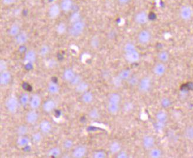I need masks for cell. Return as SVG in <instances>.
<instances>
[{
    "instance_id": "6da1fadb",
    "label": "cell",
    "mask_w": 193,
    "mask_h": 158,
    "mask_svg": "<svg viewBox=\"0 0 193 158\" xmlns=\"http://www.w3.org/2000/svg\"><path fill=\"white\" fill-rule=\"evenodd\" d=\"M124 58L130 63H135L139 61V54L133 43H127L124 48Z\"/></svg>"
},
{
    "instance_id": "7a4b0ae2",
    "label": "cell",
    "mask_w": 193,
    "mask_h": 158,
    "mask_svg": "<svg viewBox=\"0 0 193 158\" xmlns=\"http://www.w3.org/2000/svg\"><path fill=\"white\" fill-rule=\"evenodd\" d=\"M120 95L118 93L113 92L109 95L107 108L110 114L116 115L118 113L120 108Z\"/></svg>"
},
{
    "instance_id": "3957f363",
    "label": "cell",
    "mask_w": 193,
    "mask_h": 158,
    "mask_svg": "<svg viewBox=\"0 0 193 158\" xmlns=\"http://www.w3.org/2000/svg\"><path fill=\"white\" fill-rule=\"evenodd\" d=\"M85 27L84 22L80 20L77 23L72 24L68 30L69 34L72 37H79L83 34Z\"/></svg>"
},
{
    "instance_id": "277c9868",
    "label": "cell",
    "mask_w": 193,
    "mask_h": 158,
    "mask_svg": "<svg viewBox=\"0 0 193 158\" xmlns=\"http://www.w3.org/2000/svg\"><path fill=\"white\" fill-rule=\"evenodd\" d=\"M18 105L19 102L18 99L14 96H11L8 98L6 102V110L11 114H15L17 112L18 110Z\"/></svg>"
},
{
    "instance_id": "5b68a950",
    "label": "cell",
    "mask_w": 193,
    "mask_h": 158,
    "mask_svg": "<svg viewBox=\"0 0 193 158\" xmlns=\"http://www.w3.org/2000/svg\"><path fill=\"white\" fill-rule=\"evenodd\" d=\"M152 85L151 79L148 77H145L139 80L138 84L139 91L141 93H147L150 90Z\"/></svg>"
},
{
    "instance_id": "8992f818",
    "label": "cell",
    "mask_w": 193,
    "mask_h": 158,
    "mask_svg": "<svg viewBox=\"0 0 193 158\" xmlns=\"http://www.w3.org/2000/svg\"><path fill=\"white\" fill-rule=\"evenodd\" d=\"M180 15L183 20L187 21L190 19L193 15V10L189 6H183L181 7L180 11Z\"/></svg>"
},
{
    "instance_id": "52a82bcc",
    "label": "cell",
    "mask_w": 193,
    "mask_h": 158,
    "mask_svg": "<svg viewBox=\"0 0 193 158\" xmlns=\"http://www.w3.org/2000/svg\"><path fill=\"white\" fill-rule=\"evenodd\" d=\"M87 152V149L84 145H79L77 146L72 152V156L73 158H81L85 156Z\"/></svg>"
},
{
    "instance_id": "ba28073f",
    "label": "cell",
    "mask_w": 193,
    "mask_h": 158,
    "mask_svg": "<svg viewBox=\"0 0 193 158\" xmlns=\"http://www.w3.org/2000/svg\"><path fill=\"white\" fill-rule=\"evenodd\" d=\"M38 114L36 110H31L27 113L25 115V121L28 123L32 125L37 122L38 119Z\"/></svg>"
},
{
    "instance_id": "9c48e42d",
    "label": "cell",
    "mask_w": 193,
    "mask_h": 158,
    "mask_svg": "<svg viewBox=\"0 0 193 158\" xmlns=\"http://www.w3.org/2000/svg\"><path fill=\"white\" fill-rule=\"evenodd\" d=\"M151 35L150 32L147 30H143L139 32L138 35L139 43L141 44H146L150 41Z\"/></svg>"
},
{
    "instance_id": "30bf717a",
    "label": "cell",
    "mask_w": 193,
    "mask_h": 158,
    "mask_svg": "<svg viewBox=\"0 0 193 158\" xmlns=\"http://www.w3.org/2000/svg\"><path fill=\"white\" fill-rule=\"evenodd\" d=\"M30 106L32 110L38 109L41 104V98L38 94H34L30 97Z\"/></svg>"
},
{
    "instance_id": "8fae6325",
    "label": "cell",
    "mask_w": 193,
    "mask_h": 158,
    "mask_svg": "<svg viewBox=\"0 0 193 158\" xmlns=\"http://www.w3.org/2000/svg\"><path fill=\"white\" fill-rule=\"evenodd\" d=\"M155 139L150 135L145 136L143 139V145L146 149H151L155 145Z\"/></svg>"
},
{
    "instance_id": "7c38bea8",
    "label": "cell",
    "mask_w": 193,
    "mask_h": 158,
    "mask_svg": "<svg viewBox=\"0 0 193 158\" xmlns=\"http://www.w3.org/2000/svg\"><path fill=\"white\" fill-rule=\"evenodd\" d=\"M61 10L60 6L58 4H54L51 6L48 10V14L50 18L53 19L57 18L60 15Z\"/></svg>"
},
{
    "instance_id": "4fadbf2b",
    "label": "cell",
    "mask_w": 193,
    "mask_h": 158,
    "mask_svg": "<svg viewBox=\"0 0 193 158\" xmlns=\"http://www.w3.org/2000/svg\"><path fill=\"white\" fill-rule=\"evenodd\" d=\"M36 59V52L30 49L27 51L24 56V61L27 64H34Z\"/></svg>"
},
{
    "instance_id": "5bb4252c",
    "label": "cell",
    "mask_w": 193,
    "mask_h": 158,
    "mask_svg": "<svg viewBox=\"0 0 193 158\" xmlns=\"http://www.w3.org/2000/svg\"><path fill=\"white\" fill-rule=\"evenodd\" d=\"M11 80V73L7 71L1 72L0 74V84L2 86H6L10 84Z\"/></svg>"
},
{
    "instance_id": "9a60e30c",
    "label": "cell",
    "mask_w": 193,
    "mask_h": 158,
    "mask_svg": "<svg viewBox=\"0 0 193 158\" xmlns=\"http://www.w3.org/2000/svg\"><path fill=\"white\" fill-rule=\"evenodd\" d=\"M148 20V15L144 11L138 12L135 16V22L140 25L145 24Z\"/></svg>"
},
{
    "instance_id": "2e32d148",
    "label": "cell",
    "mask_w": 193,
    "mask_h": 158,
    "mask_svg": "<svg viewBox=\"0 0 193 158\" xmlns=\"http://www.w3.org/2000/svg\"><path fill=\"white\" fill-rule=\"evenodd\" d=\"M56 107V103L52 99L45 101L42 105V109L47 113H50L55 110Z\"/></svg>"
},
{
    "instance_id": "e0dca14e",
    "label": "cell",
    "mask_w": 193,
    "mask_h": 158,
    "mask_svg": "<svg viewBox=\"0 0 193 158\" xmlns=\"http://www.w3.org/2000/svg\"><path fill=\"white\" fill-rule=\"evenodd\" d=\"M40 129L42 133L48 134L52 129V125L50 122L47 120H44L40 124Z\"/></svg>"
},
{
    "instance_id": "ac0fdd59",
    "label": "cell",
    "mask_w": 193,
    "mask_h": 158,
    "mask_svg": "<svg viewBox=\"0 0 193 158\" xmlns=\"http://www.w3.org/2000/svg\"><path fill=\"white\" fill-rule=\"evenodd\" d=\"M72 6L73 2L72 0H62L61 2V9L64 12H70L72 10Z\"/></svg>"
},
{
    "instance_id": "d6986e66",
    "label": "cell",
    "mask_w": 193,
    "mask_h": 158,
    "mask_svg": "<svg viewBox=\"0 0 193 158\" xmlns=\"http://www.w3.org/2000/svg\"><path fill=\"white\" fill-rule=\"evenodd\" d=\"M28 39V35L25 32H20L17 36L15 37V42L19 45H23L27 42Z\"/></svg>"
},
{
    "instance_id": "ffe728a7",
    "label": "cell",
    "mask_w": 193,
    "mask_h": 158,
    "mask_svg": "<svg viewBox=\"0 0 193 158\" xmlns=\"http://www.w3.org/2000/svg\"><path fill=\"white\" fill-rule=\"evenodd\" d=\"M60 88L59 85L57 84V82L54 81H51V82H49L47 86V91L49 93L53 95L58 94L60 92Z\"/></svg>"
},
{
    "instance_id": "44dd1931",
    "label": "cell",
    "mask_w": 193,
    "mask_h": 158,
    "mask_svg": "<svg viewBox=\"0 0 193 158\" xmlns=\"http://www.w3.org/2000/svg\"><path fill=\"white\" fill-rule=\"evenodd\" d=\"M153 71L155 75H156L158 77H161L165 72V67L163 63H158L154 67Z\"/></svg>"
},
{
    "instance_id": "7402d4cb",
    "label": "cell",
    "mask_w": 193,
    "mask_h": 158,
    "mask_svg": "<svg viewBox=\"0 0 193 158\" xmlns=\"http://www.w3.org/2000/svg\"><path fill=\"white\" fill-rule=\"evenodd\" d=\"M81 100L84 103L89 104L91 103L94 100V95L92 92L86 91L83 93L81 96Z\"/></svg>"
},
{
    "instance_id": "603a6c76",
    "label": "cell",
    "mask_w": 193,
    "mask_h": 158,
    "mask_svg": "<svg viewBox=\"0 0 193 158\" xmlns=\"http://www.w3.org/2000/svg\"><path fill=\"white\" fill-rule=\"evenodd\" d=\"M62 76H63V78L65 81L70 82L75 76V73L72 69L68 68L64 71Z\"/></svg>"
},
{
    "instance_id": "cb8c5ba5",
    "label": "cell",
    "mask_w": 193,
    "mask_h": 158,
    "mask_svg": "<svg viewBox=\"0 0 193 158\" xmlns=\"http://www.w3.org/2000/svg\"><path fill=\"white\" fill-rule=\"evenodd\" d=\"M89 85L84 81H81L79 84L75 86V91L78 93H84L85 92L87 91Z\"/></svg>"
},
{
    "instance_id": "d4e9b609",
    "label": "cell",
    "mask_w": 193,
    "mask_h": 158,
    "mask_svg": "<svg viewBox=\"0 0 193 158\" xmlns=\"http://www.w3.org/2000/svg\"><path fill=\"white\" fill-rule=\"evenodd\" d=\"M30 142V140L28 137L25 136V135L19 136L17 140V143L19 147H25L29 144Z\"/></svg>"
},
{
    "instance_id": "484cf974",
    "label": "cell",
    "mask_w": 193,
    "mask_h": 158,
    "mask_svg": "<svg viewBox=\"0 0 193 158\" xmlns=\"http://www.w3.org/2000/svg\"><path fill=\"white\" fill-rule=\"evenodd\" d=\"M20 32H21L20 31V27L17 24H13L10 27L9 31H8V33H9L10 35L13 37H15L16 36H17Z\"/></svg>"
},
{
    "instance_id": "4316f807",
    "label": "cell",
    "mask_w": 193,
    "mask_h": 158,
    "mask_svg": "<svg viewBox=\"0 0 193 158\" xmlns=\"http://www.w3.org/2000/svg\"><path fill=\"white\" fill-rule=\"evenodd\" d=\"M109 151L113 154L118 153L121 151L120 144L116 141L113 142L109 145Z\"/></svg>"
},
{
    "instance_id": "83f0119b",
    "label": "cell",
    "mask_w": 193,
    "mask_h": 158,
    "mask_svg": "<svg viewBox=\"0 0 193 158\" xmlns=\"http://www.w3.org/2000/svg\"><path fill=\"white\" fill-rule=\"evenodd\" d=\"M61 153V149L59 147H53L51 148L48 151V155L49 156L53 158H57L59 156Z\"/></svg>"
},
{
    "instance_id": "f1b7e54d",
    "label": "cell",
    "mask_w": 193,
    "mask_h": 158,
    "mask_svg": "<svg viewBox=\"0 0 193 158\" xmlns=\"http://www.w3.org/2000/svg\"><path fill=\"white\" fill-rule=\"evenodd\" d=\"M118 76L120 77V79L123 80H128V79L131 77V71L129 69H123L118 73Z\"/></svg>"
},
{
    "instance_id": "f546056e",
    "label": "cell",
    "mask_w": 193,
    "mask_h": 158,
    "mask_svg": "<svg viewBox=\"0 0 193 158\" xmlns=\"http://www.w3.org/2000/svg\"><path fill=\"white\" fill-rule=\"evenodd\" d=\"M156 117L157 122L159 123H164L166 121L167 118L166 114L163 111L158 112Z\"/></svg>"
},
{
    "instance_id": "4dcf8cb0",
    "label": "cell",
    "mask_w": 193,
    "mask_h": 158,
    "mask_svg": "<svg viewBox=\"0 0 193 158\" xmlns=\"http://www.w3.org/2000/svg\"><path fill=\"white\" fill-rule=\"evenodd\" d=\"M28 131V129L27 126L24 125H21L17 127L16 131L18 136H24L27 134Z\"/></svg>"
},
{
    "instance_id": "1f68e13d",
    "label": "cell",
    "mask_w": 193,
    "mask_h": 158,
    "mask_svg": "<svg viewBox=\"0 0 193 158\" xmlns=\"http://www.w3.org/2000/svg\"><path fill=\"white\" fill-rule=\"evenodd\" d=\"M66 29H67V27L66 24L64 23H60L57 26L56 31L58 34L62 35L66 32Z\"/></svg>"
},
{
    "instance_id": "d6a6232c",
    "label": "cell",
    "mask_w": 193,
    "mask_h": 158,
    "mask_svg": "<svg viewBox=\"0 0 193 158\" xmlns=\"http://www.w3.org/2000/svg\"><path fill=\"white\" fill-rule=\"evenodd\" d=\"M161 151L158 148H152L150 151V156L152 158H158L161 156Z\"/></svg>"
},
{
    "instance_id": "836d02e7",
    "label": "cell",
    "mask_w": 193,
    "mask_h": 158,
    "mask_svg": "<svg viewBox=\"0 0 193 158\" xmlns=\"http://www.w3.org/2000/svg\"><path fill=\"white\" fill-rule=\"evenodd\" d=\"M30 98L28 95V94H26V93L22 94V95L19 98V102L23 106H26L30 103Z\"/></svg>"
},
{
    "instance_id": "e575fe53",
    "label": "cell",
    "mask_w": 193,
    "mask_h": 158,
    "mask_svg": "<svg viewBox=\"0 0 193 158\" xmlns=\"http://www.w3.org/2000/svg\"><path fill=\"white\" fill-rule=\"evenodd\" d=\"M81 15L79 12H74L70 17V22L72 24L77 23L81 20Z\"/></svg>"
},
{
    "instance_id": "d590c367",
    "label": "cell",
    "mask_w": 193,
    "mask_h": 158,
    "mask_svg": "<svg viewBox=\"0 0 193 158\" xmlns=\"http://www.w3.org/2000/svg\"><path fill=\"white\" fill-rule=\"evenodd\" d=\"M158 58L159 60L161 61L162 62H167L169 59V54L166 51L160 52L158 55Z\"/></svg>"
},
{
    "instance_id": "8d00e7d4",
    "label": "cell",
    "mask_w": 193,
    "mask_h": 158,
    "mask_svg": "<svg viewBox=\"0 0 193 158\" xmlns=\"http://www.w3.org/2000/svg\"><path fill=\"white\" fill-rule=\"evenodd\" d=\"M89 116L91 119H96L100 117V114L98 110L96 108H93L89 112Z\"/></svg>"
},
{
    "instance_id": "74e56055",
    "label": "cell",
    "mask_w": 193,
    "mask_h": 158,
    "mask_svg": "<svg viewBox=\"0 0 193 158\" xmlns=\"http://www.w3.org/2000/svg\"><path fill=\"white\" fill-rule=\"evenodd\" d=\"M49 51V48L47 45H44L41 47L40 50V54L42 56H45L47 55Z\"/></svg>"
},
{
    "instance_id": "f35d334b",
    "label": "cell",
    "mask_w": 193,
    "mask_h": 158,
    "mask_svg": "<svg viewBox=\"0 0 193 158\" xmlns=\"http://www.w3.org/2000/svg\"><path fill=\"white\" fill-rule=\"evenodd\" d=\"M32 141L34 143H38L40 142L42 139V136L40 132H36V133L32 134Z\"/></svg>"
},
{
    "instance_id": "ab89813d",
    "label": "cell",
    "mask_w": 193,
    "mask_h": 158,
    "mask_svg": "<svg viewBox=\"0 0 193 158\" xmlns=\"http://www.w3.org/2000/svg\"><path fill=\"white\" fill-rule=\"evenodd\" d=\"M91 45L94 48H96L99 47L100 41L98 37H94L91 40Z\"/></svg>"
},
{
    "instance_id": "60d3db41",
    "label": "cell",
    "mask_w": 193,
    "mask_h": 158,
    "mask_svg": "<svg viewBox=\"0 0 193 158\" xmlns=\"http://www.w3.org/2000/svg\"><path fill=\"white\" fill-rule=\"evenodd\" d=\"M139 79L137 77H130L128 79V84L131 86H135V85H138L139 84Z\"/></svg>"
},
{
    "instance_id": "b9f144b4",
    "label": "cell",
    "mask_w": 193,
    "mask_h": 158,
    "mask_svg": "<svg viewBox=\"0 0 193 158\" xmlns=\"http://www.w3.org/2000/svg\"><path fill=\"white\" fill-rule=\"evenodd\" d=\"M63 147L66 149H70L72 148L73 146V142H72V140L68 139L65 140L63 142Z\"/></svg>"
},
{
    "instance_id": "7bdbcfd3",
    "label": "cell",
    "mask_w": 193,
    "mask_h": 158,
    "mask_svg": "<svg viewBox=\"0 0 193 158\" xmlns=\"http://www.w3.org/2000/svg\"><path fill=\"white\" fill-rule=\"evenodd\" d=\"M82 81H81V78L79 75H75V76L74 77V78L70 82V83L71 84H72V85H74V86H76L77 84H79V83Z\"/></svg>"
},
{
    "instance_id": "ee69618b",
    "label": "cell",
    "mask_w": 193,
    "mask_h": 158,
    "mask_svg": "<svg viewBox=\"0 0 193 158\" xmlns=\"http://www.w3.org/2000/svg\"><path fill=\"white\" fill-rule=\"evenodd\" d=\"M106 156L105 153L103 151H98L94 152L93 154V157L95 158H104Z\"/></svg>"
},
{
    "instance_id": "f6af8a7d",
    "label": "cell",
    "mask_w": 193,
    "mask_h": 158,
    "mask_svg": "<svg viewBox=\"0 0 193 158\" xmlns=\"http://www.w3.org/2000/svg\"><path fill=\"white\" fill-rule=\"evenodd\" d=\"M122 80L120 79L118 75L117 77H115V78H114V79H113V82L115 86H120L121 84H122Z\"/></svg>"
},
{
    "instance_id": "bcb514c9",
    "label": "cell",
    "mask_w": 193,
    "mask_h": 158,
    "mask_svg": "<svg viewBox=\"0 0 193 158\" xmlns=\"http://www.w3.org/2000/svg\"><path fill=\"white\" fill-rule=\"evenodd\" d=\"M161 105H162V106H163L164 108L169 107V106L170 105V104H171L170 101L169 100V99L166 98H164L162 99V100L161 101Z\"/></svg>"
},
{
    "instance_id": "7dc6e473",
    "label": "cell",
    "mask_w": 193,
    "mask_h": 158,
    "mask_svg": "<svg viewBox=\"0 0 193 158\" xmlns=\"http://www.w3.org/2000/svg\"><path fill=\"white\" fill-rule=\"evenodd\" d=\"M6 68H7V64L6 61L1 60L0 61V71L3 72L4 71H6Z\"/></svg>"
},
{
    "instance_id": "c3c4849f",
    "label": "cell",
    "mask_w": 193,
    "mask_h": 158,
    "mask_svg": "<svg viewBox=\"0 0 193 158\" xmlns=\"http://www.w3.org/2000/svg\"><path fill=\"white\" fill-rule=\"evenodd\" d=\"M186 136L189 139L193 138V128H189L186 131Z\"/></svg>"
},
{
    "instance_id": "681fc988",
    "label": "cell",
    "mask_w": 193,
    "mask_h": 158,
    "mask_svg": "<svg viewBox=\"0 0 193 158\" xmlns=\"http://www.w3.org/2000/svg\"><path fill=\"white\" fill-rule=\"evenodd\" d=\"M22 87L24 90L27 91H32V86L27 82H24L22 85Z\"/></svg>"
},
{
    "instance_id": "f907efd6",
    "label": "cell",
    "mask_w": 193,
    "mask_h": 158,
    "mask_svg": "<svg viewBox=\"0 0 193 158\" xmlns=\"http://www.w3.org/2000/svg\"><path fill=\"white\" fill-rule=\"evenodd\" d=\"M128 157L127 153L124 151H120L118 153L117 158H126Z\"/></svg>"
},
{
    "instance_id": "816d5d0a",
    "label": "cell",
    "mask_w": 193,
    "mask_h": 158,
    "mask_svg": "<svg viewBox=\"0 0 193 158\" xmlns=\"http://www.w3.org/2000/svg\"><path fill=\"white\" fill-rule=\"evenodd\" d=\"M15 1V0H2V2L4 4L6 5V6H9V5H11L13 3H14Z\"/></svg>"
},
{
    "instance_id": "f5cc1de1",
    "label": "cell",
    "mask_w": 193,
    "mask_h": 158,
    "mask_svg": "<svg viewBox=\"0 0 193 158\" xmlns=\"http://www.w3.org/2000/svg\"><path fill=\"white\" fill-rule=\"evenodd\" d=\"M124 109L126 110L127 111H129L130 110L133 109V105L131 104V103H127L125 105V107H124Z\"/></svg>"
},
{
    "instance_id": "db71d44e",
    "label": "cell",
    "mask_w": 193,
    "mask_h": 158,
    "mask_svg": "<svg viewBox=\"0 0 193 158\" xmlns=\"http://www.w3.org/2000/svg\"><path fill=\"white\" fill-rule=\"evenodd\" d=\"M156 19V15L152 13L151 14L148 15V19H150V20H154L155 19Z\"/></svg>"
},
{
    "instance_id": "11a10c76",
    "label": "cell",
    "mask_w": 193,
    "mask_h": 158,
    "mask_svg": "<svg viewBox=\"0 0 193 158\" xmlns=\"http://www.w3.org/2000/svg\"><path fill=\"white\" fill-rule=\"evenodd\" d=\"M118 1L121 4H126L130 1V0H118Z\"/></svg>"
},
{
    "instance_id": "9f6ffc18",
    "label": "cell",
    "mask_w": 193,
    "mask_h": 158,
    "mask_svg": "<svg viewBox=\"0 0 193 158\" xmlns=\"http://www.w3.org/2000/svg\"><path fill=\"white\" fill-rule=\"evenodd\" d=\"M137 1H139V0H137Z\"/></svg>"
}]
</instances>
